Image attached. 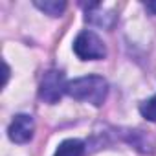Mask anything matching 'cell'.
Returning <instances> with one entry per match:
<instances>
[{"mask_svg":"<svg viewBox=\"0 0 156 156\" xmlns=\"http://www.w3.org/2000/svg\"><path fill=\"white\" fill-rule=\"evenodd\" d=\"M66 94L77 101H85L94 107H101L108 94V83L99 75H85L68 81Z\"/></svg>","mask_w":156,"mask_h":156,"instance_id":"obj_1","label":"cell"},{"mask_svg":"<svg viewBox=\"0 0 156 156\" xmlns=\"http://www.w3.org/2000/svg\"><path fill=\"white\" fill-rule=\"evenodd\" d=\"M73 53L81 61H98L107 55L105 42L94 31H81L73 41Z\"/></svg>","mask_w":156,"mask_h":156,"instance_id":"obj_2","label":"cell"},{"mask_svg":"<svg viewBox=\"0 0 156 156\" xmlns=\"http://www.w3.org/2000/svg\"><path fill=\"white\" fill-rule=\"evenodd\" d=\"M66 81H64V73L61 70H48L42 75V81L39 87V98L44 103H57L62 94H66Z\"/></svg>","mask_w":156,"mask_h":156,"instance_id":"obj_3","label":"cell"},{"mask_svg":"<svg viewBox=\"0 0 156 156\" xmlns=\"http://www.w3.org/2000/svg\"><path fill=\"white\" fill-rule=\"evenodd\" d=\"M33 130H35L33 118L30 114H17L9 123L8 136L13 143H28L33 138Z\"/></svg>","mask_w":156,"mask_h":156,"instance_id":"obj_4","label":"cell"},{"mask_svg":"<svg viewBox=\"0 0 156 156\" xmlns=\"http://www.w3.org/2000/svg\"><path fill=\"white\" fill-rule=\"evenodd\" d=\"M83 152H85V143L81 140L70 138V140H64L62 143H59L53 156H83Z\"/></svg>","mask_w":156,"mask_h":156,"instance_id":"obj_5","label":"cell"},{"mask_svg":"<svg viewBox=\"0 0 156 156\" xmlns=\"http://www.w3.org/2000/svg\"><path fill=\"white\" fill-rule=\"evenodd\" d=\"M33 6L39 8L41 11H44L50 17H61L64 13V9H66L64 0H35Z\"/></svg>","mask_w":156,"mask_h":156,"instance_id":"obj_6","label":"cell"},{"mask_svg":"<svg viewBox=\"0 0 156 156\" xmlns=\"http://www.w3.org/2000/svg\"><path fill=\"white\" fill-rule=\"evenodd\" d=\"M140 114L147 119V121H156V94L149 99H145L140 105Z\"/></svg>","mask_w":156,"mask_h":156,"instance_id":"obj_7","label":"cell"},{"mask_svg":"<svg viewBox=\"0 0 156 156\" xmlns=\"http://www.w3.org/2000/svg\"><path fill=\"white\" fill-rule=\"evenodd\" d=\"M8 77H9V66L4 62V87H6V83H8Z\"/></svg>","mask_w":156,"mask_h":156,"instance_id":"obj_8","label":"cell"},{"mask_svg":"<svg viewBox=\"0 0 156 156\" xmlns=\"http://www.w3.org/2000/svg\"><path fill=\"white\" fill-rule=\"evenodd\" d=\"M145 8H147L149 11H152V13L156 15V2H147V4H145Z\"/></svg>","mask_w":156,"mask_h":156,"instance_id":"obj_9","label":"cell"}]
</instances>
